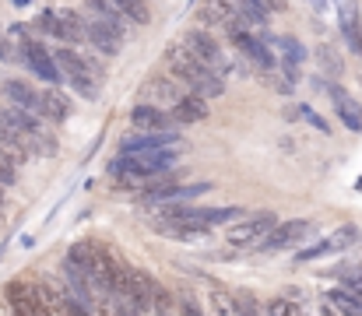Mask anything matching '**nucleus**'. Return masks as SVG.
Masks as SVG:
<instances>
[{"mask_svg":"<svg viewBox=\"0 0 362 316\" xmlns=\"http://www.w3.org/2000/svg\"><path fill=\"white\" fill-rule=\"evenodd\" d=\"M165 67H169V78L176 85H183V92L197 95V99H218L226 92V78H218L215 71H208L183 42H173L165 49Z\"/></svg>","mask_w":362,"mask_h":316,"instance_id":"f257e3e1","label":"nucleus"},{"mask_svg":"<svg viewBox=\"0 0 362 316\" xmlns=\"http://www.w3.org/2000/svg\"><path fill=\"white\" fill-rule=\"evenodd\" d=\"M180 158V148H151V151H120L113 162V176L117 183H148L162 172H169Z\"/></svg>","mask_w":362,"mask_h":316,"instance_id":"f03ea898","label":"nucleus"},{"mask_svg":"<svg viewBox=\"0 0 362 316\" xmlns=\"http://www.w3.org/2000/svg\"><path fill=\"white\" fill-rule=\"evenodd\" d=\"M57 67H60V78L85 99H95L99 95V81H103V64L95 57H85L78 49H57L53 53Z\"/></svg>","mask_w":362,"mask_h":316,"instance_id":"7ed1b4c3","label":"nucleus"},{"mask_svg":"<svg viewBox=\"0 0 362 316\" xmlns=\"http://www.w3.org/2000/svg\"><path fill=\"white\" fill-rule=\"evenodd\" d=\"M274 225H278V214H274V211H253V214H243V218H236V221L229 225L226 242H229L233 250H260L264 239H267V232H271Z\"/></svg>","mask_w":362,"mask_h":316,"instance_id":"20e7f679","label":"nucleus"},{"mask_svg":"<svg viewBox=\"0 0 362 316\" xmlns=\"http://www.w3.org/2000/svg\"><path fill=\"white\" fill-rule=\"evenodd\" d=\"M183 46L208 67V71H215L218 78H226V74H233V60H229V53L222 49V42L211 35V32H204V28H190L187 35H183Z\"/></svg>","mask_w":362,"mask_h":316,"instance_id":"39448f33","label":"nucleus"},{"mask_svg":"<svg viewBox=\"0 0 362 316\" xmlns=\"http://www.w3.org/2000/svg\"><path fill=\"white\" fill-rule=\"evenodd\" d=\"M310 232H313V221H310V218L278 221V225L267 232V239H264V246H260V250H271V253H278V250H292V246L306 242V239H310Z\"/></svg>","mask_w":362,"mask_h":316,"instance_id":"423d86ee","label":"nucleus"},{"mask_svg":"<svg viewBox=\"0 0 362 316\" xmlns=\"http://www.w3.org/2000/svg\"><path fill=\"white\" fill-rule=\"evenodd\" d=\"M187 92H183V85H176L169 74H151L144 85H141V103L144 105H155V109H173V105L180 103Z\"/></svg>","mask_w":362,"mask_h":316,"instance_id":"0eeeda50","label":"nucleus"},{"mask_svg":"<svg viewBox=\"0 0 362 316\" xmlns=\"http://www.w3.org/2000/svg\"><path fill=\"white\" fill-rule=\"evenodd\" d=\"M197 18H201L204 32L215 28V32H229V35H233L236 28H243V18L233 11L229 0H204V4L197 7Z\"/></svg>","mask_w":362,"mask_h":316,"instance_id":"6e6552de","label":"nucleus"},{"mask_svg":"<svg viewBox=\"0 0 362 316\" xmlns=\"http://www.w3.org/2000/svg\"><path fill=\"white\" fill-rule=\"evenodd\" d=\"M21 57H25V64L32 67V74H35V78H42L49 88L64 81V78H60V67H57V60H53V53H49L42 42H35V39L21 42Z\"/></svg>","mask_w":362,"mask_h":316,"instance_id":"1a4fd4ad","label":"nucleus"},{"mask_svg":"<svg viewBox=\"0 0 362 316\" xmlns=\"http://www.w3.org/2000/svg\"><path fill=\"white\" fill-rule=\"evenodd\" d=\"M359 242V228L356 225H338L327 239H320L317 246H306L299 250V260H317V257H334V253H345L349 246Z\"/></svg>","mask_w":362,"mask_h":316,"instance_id":"9d476101","label":"nucleus"},{"mask_svg":"<svg viewBox=\"0 0 362 316\" xmlns=\"http://www.w3.org/2000/svg\"><path fill=\"white\" fill-rule=\"evenodd\" d=\"M0 95L11 103V109H18V112H28V116L42 119V95H39V92H35L28 81L7 78V81L0 85Z\"/></svg>","mask_w":362,"mask_h":316,"instance_id":"9b49d317","label":"nucleus"},{"mask_svg":"<svg viewBox=\"0 0 362 316\" xmlns=\"http://www.w3.org/2000/svg\"><path fill=\"white\" fill-rule=\"evenodd\" d=\"M233 42H236V49H240L243 60H250L253 67H264V71H271L274 67V53L267 49V42L260 39V35H253L246 25L233 32Z\"/></svg>","mask_w":362,"mask_h":316,"instance_id":"f8f14e48","label":"nucleus"},{"mask_svg":"<svg viewBox=\"0 0 362 316\" xmlns=\"http://www.w3.org/2000/svg\"><path fill=\"white\" fill-rule=\"evenodd\" d=\"M151 148H183L180 130H144V134H130L123 137L120 151H151Z\"/></svg>","mask_w":362,"mask_h":316,"instance_id":"ddd939ff","label":"nucleus"},{"mask_svg":"<svg viewBox=\"0 0 362 316\" xmlns=\"http://www.w3.org/2000/svg\"><path fill=\"white\" fill-rule=\"evenodd\" d=\"M7 306L14 316H39V299H35V285L32 281H11L4 288Z\"/></svg>","mask_w":362,"mask_h":316,"instance_id":"4468645a","label":"nucleus"},{"mask_svg":"<svg viewBox=\"0 0 362 316\" xmlns=\"http://www.w3.org/2000/svg\"><path fill=\"white\" fill-rule=\"evenodd\" d=\"M85 42L95 46L103 57H117L123 46V35L113 32V28H106V25H99V21H88V18H85Z\"/></svg>","mask_w":362,"mask_h":316,"instance_id":"2eb2a0df","label":"nucleus"},{"mask_svg":"<svg viewBox=\"0 0 362 316\" xmlns=\"http://www.w3.org/2000/svg\"><path fill=\"white\" fill-rule=\"evenodd\" d=\"M327 95H331V103L338 109V116H341V123L349 127V130H362V105L341 88V85H327Z\"/></svg>","mask_w":362,"mask_h":316,"instance_id":"dca6fc26","label":"nucleus"},{"mask_svg":"<svg viewBox=\"0 0 362 316\" xmlns=\"http://www.w3.org/2000/svg\"><path fill=\"white\" fill-rule=\"evenodd\" d=\"M130 127H134L137 134H144V130H169L173 119H169L165 109H155V105L137 103L134 109H130Z\"/></svg>","mask_w":362,"mask_h":316,"instance_id":"f3484780","label":"nucleus"},{"mask_svg":"<svg viewBox=\"0 0 362 316\" xmlns=\"http://www.w3.org/2000/svg\"><path fill=\"white\" fill-rule=\"evenodd\" d=\"M35 299H39V316H71V306L64 299V292L57 285H35Z\"/></svg>","mask_w":362,"mask_h":316,"instance_id":"a211bd4d","label":"nucleus"},{"mask_svg":"<svg viewBox=\"0 0 362 316\" xmlns=\"http://www.w3.org/2000/svg\"><path fill=\"white\" fill-rule=\"evenodd\" d=\"M169 119L173 123H201V119H208V103L187 92L180 103L169 109Z\"/></svg>","mask_w":362,"mask_h":316,"instance_id":"6ab92c4d","label":"nucleus"},{"mask_svg":"<svg viewBox=\"0 0 362 316\" xmlns=\"http://www.w3.org/2000/svg\"><path fill=\"white\" fill-rule=\"evenodd\" d=\"M320 303H324L334 316H362V299H356V295L345 292V288H331Z\"/></svg>","mask_w":362,"mask_h":316,"instance_id":"aec40b11","label":"nucleus"},{"mask_svg":"<svg viewBox=\"0 0 362 316\" xmlns=\"http://www.w3.org/2000/svg\"><path fill=\"white\" fill-rule=\"evenodd\" d=\"M57 14V39L64 42H85V18L74 11H53Z\"/></svg>","mask_w":362,"mask_h":316,"instance_id":"412c9836","label":"nucleus"},{"mask_svg":"<svg viewBox=\"0 0 362 316\" xmlns=\"http://www.w3.org/2000/svg\"><path fill=\"white\" fill-rule=\"evenodd\" d=\"M229 4H233V11L243 18L246 28H264V25H267V7H264L260 0H229Z\"/></svg>","mask_w":362,"mask_h":316,"instance_id":"4be33fe9","label":"nucleus"},{"mask_svg":"<svg viewBox=\"0 0 362 316\" xmlns=\"http://www.w3.org/2000/svg\"><path fill=\"white\" fill-rule=\"evenodd\" d=\"M39 95H42V119H67V116H71L67 95H60L57 88H46V92H39Z\"/></svg>","mask_w":362,"mask_h":316,"instance_id":"5701e85b","label":"nucleus"},{"mask_svg":"<svg viewBox=\"0 0 362 316\" xmlns=\"http://www.w3.org/2000/svg\"><path fill=\"white\" fill-rule=\"evenodd\" d=\"M117 4V11L123 14V21L130 25H148L151 21V11H148V0H113Z\"/></svg>","mask_w":362,"mask_h":316,"instance_id":"b1692460","label":"nucleus"},{"mask_svg":"<svg viewBox=\"0 0 362 316\" xmlns=\"http://www.w3.org/2000/svg\"><path fill=\"white\" fill-rule=\"evenodd\" d=\"M208 313L211 316H240L236 313V299L226 288H211L208 292Z\"/></svg>","mask_w":362,"mask_h":316,"instance_id":"393cba45","label":"nucleus"},{"mask_svg":"<svg viewBox=\"0 0 362 316\" xmlns=\"http://www.w3.org/2000/svg\"><path fill=\"white\" fill-rule=\"evenodd\" d=\"M313 53H317V64H320V67H324V71H327L331 78H341L345 64H341V57L334 53V46H327V42H324V46H317Z\"/></svg>","mask_w":362,"mask_h":316,"instance_id":"a878e982","label":"nucleus"},{"mask_svg":"<svg viewBox=\"0 0 362 316\" xmlns=\"http://www.w3.org/2000/svg\"><path fill=\"white\" fill-rule=\"evenodd\" d=\"M264 316H306V310H303L296 299H271Z\"/></svg>","mask_w":362,"mask_h":316,"instance_id":"bb28decb","label":"nucleus"},{"mask_svg":"<svg viewBox=\"0 0 362 316\" xmlns=\"http://www.w3.org/2000/svg\"><path fill=\"white\" fill-rule=\"evenodd\" d=\"M292 112H296L299 119H306V123H310L313 130H320V134H331V123H327L324 116H317L313 109H306V105H299V109H292Z\"/></svg>","mask_w":362,"mask_h":316,"instance_id":"cd10ccee","label":"nucleus"},{"mask_svg":"<svg viewBox=\"0 0 362 316\" xmlns=\"http://www.w3.org/2000/svg\"><path fill=\"white\" fill-rule=\"evenodd\" d=\"M233 299H236V313L240 316H264L260 313V306H257V299H253L250 292H236Z\"/></svg>","mask_w":362,"mask_h":316,"instance_id":"c85d7f7f","label":"nucleus"},{"mask_svg":"<svg viewBox=\"0 0 362 316\" xmlns=\"http://www.w3.org/2000/svg\"><path fill=\"white\" fill-rule=\"evenodd\" d=\"M14 180H18V169H14V162L0 151V187H11Z\"/></svg>","mask_w":362,"mask_h":316,"instance_id":"c756f323","label":"nucleus"},{"mask_svg":"<svg viewBox=\"0 0 362 316\" xmlns=\"http://www.w3.org/2000/svg\"><path fill=\"white\" fill-rule=\"evenodd\" d=\"M176 313L180 316H204L201 313V306L194 303V295H183V299H180V306H176Z\"/></svg>","mask_w":362,"mask_h":316,"instance_id":"7c9ffc66","label":"nucleus"},{"mask_svg":"<svg viewBox=\"0 0 362 316\" xmlns=\"http://www.w3.org/2000/svg\"><path fill=\"white\" fill-rule=\"evenodd\" d=\"M310 316H334V313H331V310H327V306L320 303V306H317V310H313V313H310Z\"/></svg>","mask_w":362,"mask_h":316,"instance_id":"2f4dec72","label":"nucleus"},{"mask_svg":"<svg viewBox=\"0 0 362 316\" xmlns=\"http://www.w3.org/2000/svg\"><path fill=\"white\" fill-rule=\"evenodd\" d=\"M260 4H264V7H267V11H271V7H281V4H285V0H260Z\"/></svg>","mask_w":362,"mask_h":316,"instance_id":"473e14b6","label":"nucleus"},{"mask_svg":"<svg viewBox=\"0 0 362 316\" xmlns=\"http://www.w3.org/2000/svg\"><path fill=\"white\" fill-rule=\"evenodd\" d=\"M0 60H11V53H7V49H4V46H0Z\"/></svg>","mask_w":362,"mask_h":316,"instance_id":"72a5a7b5","label":"nucleus"}]
</instances>
